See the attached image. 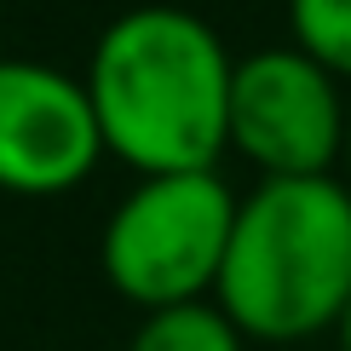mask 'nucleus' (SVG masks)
<instances>
[{"mask_svg": "<svg viewBox=\"0 0 351 351\" xmlns=\"http://www.w3.org/2000/svg\"><path fill=\"white\" fill-rule=\"evenodd\" d=\"M104 156H121L138 179L208 173L230 150V81L237 58L208 18L167 0L110 18L86 58Z\"/></svg>", "mask_w": 351, "mask_h": 351, "instance_id": "f257e3e1", "label": "nucleus"}, {"mask_svg": "<svg viewBox=\"0 0 351 351\" xmlns=\"http://www.w3.org/2000/svg\"><path fill=\"white\" fill-rule=\"evenodd\" d=\"M213 305L242 340L300 346L340 328L351 305V184L259 179L237 202Z\"/></svg>", "mask_w": 351, "mask_h": 351, "instance_id": "f03ea898", "label": "nucleus"}, {"mask_svg": "<svg viewBox=\"0 0 351 351\" xmlns=\"http://www.w3.org/2000/svg\"><path fill=\"white\" fill-rule=\"evenodd\" d=\"M237 202L242 196L213 167L138 179L110 208L104 237H98V265H104L110 288L133 300L144 317L213 300Z\"/></svg>", "mask_w": 351, "mask_h": 351, "instance_id": "7ed1b4c3", "label": "nucleus"}, {"mask_svg": "<svg viewBox=\"0 0 351 351\" xmlns=\"http://www.w3.org/2000/svg\"><path fill=\"white\" fill-rule=\"evenodd\" d=\"M351 110L340 75L300 47H265L237 58L230 81V150L259 179H323L346 150Z\"/></svg>", "mask_w": 351, "mask_h": 351, "instance_id": "20e7f679", "label": "nucleus"}, {"mask_svg": "<svg viewBox=\"0 0 351 351\" xmlns=\"http://www.w3.org/2000/svg\"><path fill=\"white\" fill-rule=\"evenodd\" d=\"M104 162L86 81L35 58H0V190L64 196Z\"/></svg>", "mask_w": 351, "mask_h": 351, "instance_id": "39448f33", "label": "nucleus"}, {"mask_svg": "<svg viewBox=\"0 0 351 351\" xmlns=\"http://www.w3.org/2000/svg\"><path fill=\"white\" fill-rule=\"evenodd\" d=\"M127 351H247V340L230 328V317L213 300L179 305V311H150Z\"/></svg>", "mask_w": 351, "mask_h": 351, "instance_id": "423d86ee", "label": "nucleus"}, {"mask_svg": "<svg viewBox=\"0 0 351 351\" xmlns=\"http://www.w3.org/2000/svg\"><path fill=\"white\" fill-rule=\"evenodd\" d=\"M288 29L300 52L351 81V0H288Z\"/></svg>", "mask_w": 351, "mask_h": 351, "instance_id": "0eeeda50", "label": "nucleus"}, {"mask_svg": "<svg viewBox=\"0 0 351 351\" xmlns=\"http://www.w3.org/2000/svg\"><path fill=\"white\" fill-rule=\"evenodd\" d=\"M340 351H351V305H346V317H340Z\"/></svg>", "mask_w": 351, "mask_h": 351, "instance_id": "6e6552de", "label": "nucleus"}, {"mask_svg": "<svg viewBox=\"0 0 351 351\" xmlns=\"http://www.w3.org/2000/svg\"><path fill=\"white\" fill-rule=\"evenodd\" d=\"M346 156H351V127H346Z\"/></svg>", "mask_w": 351, "mask_h": 351, "instance_id": "1a4fd4ad", "label": "nucleus"}]
</instances>
